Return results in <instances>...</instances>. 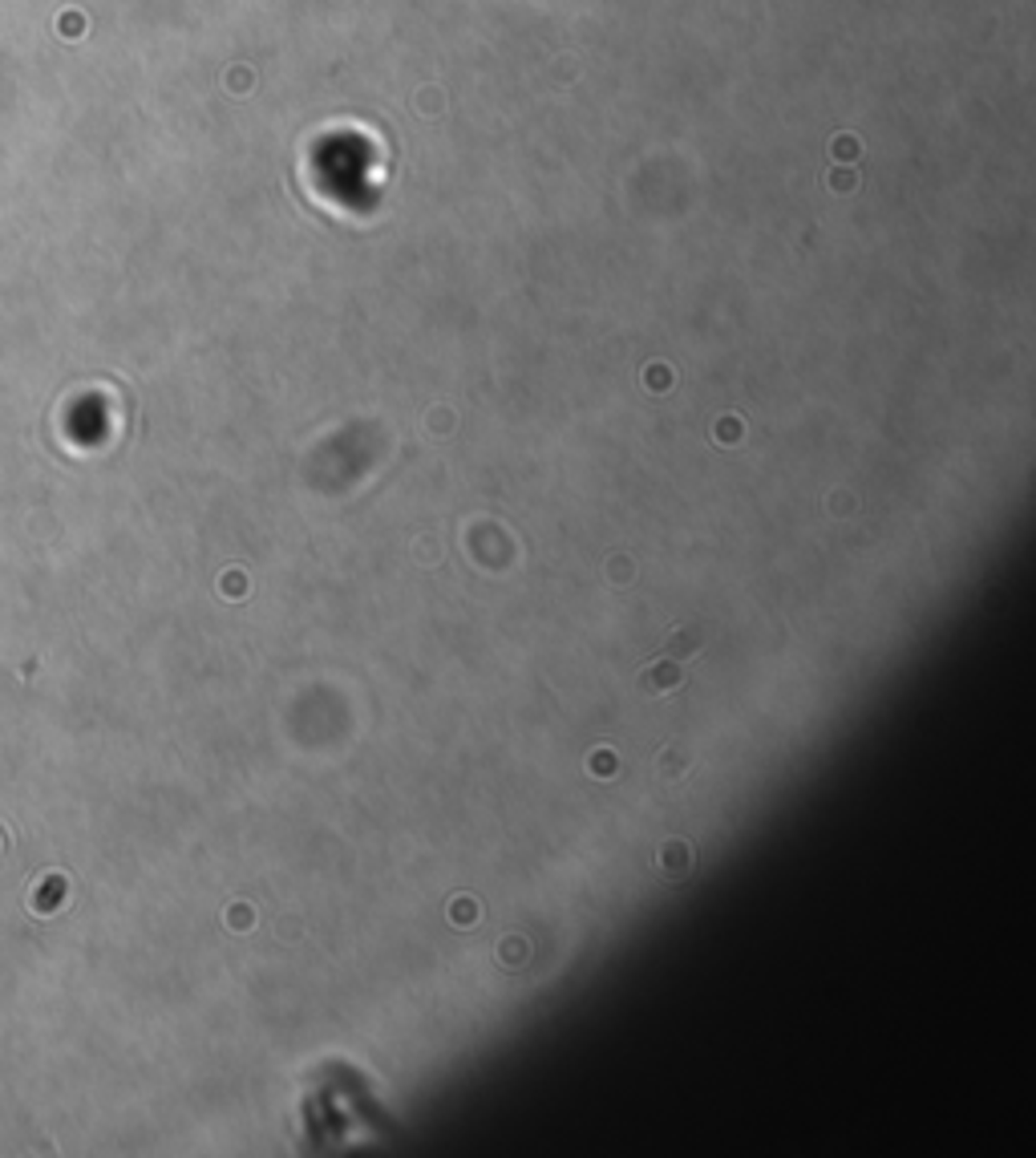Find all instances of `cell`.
Here are the masks:
<instances>
[{
	"instance_id": "cell-1",
	"label": "cell",
	"mask_w": 1036,
	"mask_h": 1158,
	"mask_svg": "<svg viewBox=\"0 0 1036 1158\" xmlns=\"http://www.w3.org/2000/svg\"><path fill=\"white\" fill-rule=\"evenodd\" d=\"M684 684V669L676 656H660V661L639 673V693L644 697H660V693H673Z\"/></svg>"
},
{
	"instance_id": "cell-2",
	"label": "cell",
	"mask_w": 1036,
	"mask_h": 1158,
	"mask_svg": "<svg viewBox=\"0 0 1036 1158\" xmlns=\"http://www.w3.org/2000/svg\"><path fill=\"white\" fill-rule=\"evenodd\" d=\"M696 644H701V636H696V632H684V636L676 632V636L668 640V652H664V656H676V661H680V656H688Z\"/></svg>"
}]
</instances>
